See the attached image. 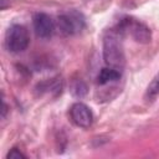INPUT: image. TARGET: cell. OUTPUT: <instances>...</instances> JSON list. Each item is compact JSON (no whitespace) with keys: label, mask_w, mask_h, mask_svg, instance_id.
Returning <instances> with one entry per match:
<instances>
[{"label":"cell","mask_w":159,"mask_h":159,"mask_svg":"<svg viewBox=\"0 0 159 159\" xmlns=\"http://www.w3.org/2000/svg\"><path fill=\"white\" fill-rule=\"evenodd\" d=\"M123 35L116 29H111L103 37V60L107 67L116 68L122 72L125 65V55L122 43Z\"/></svg>","instance_id":"6da1fadb"},{"label":"cell","mask_w":159,"mask_h":159,"mask_svg":"<svg viewBox=\"0 0 159 159\" xmlns=\"http://www.w3.org/2000/svg\"><path fill=\"white\" fill-rule=\"evenodd\" d=\"M116 29L124 36L129 35L134 41L139 43H149L152 40L150 29L142 21L133 17H123L116 26Z\"/></svg>","instance_id":"7a4b0ae2"},{"label":"cell","mask_w":159,"mask_h":159,"mask_svg":"<svg viewBox=\"0 0 159 159\" xmlns=\"http://www.w3.org/2000/svg\"><path fill=\"white\" fill-rule=\"evenodd\" d=\"M57 27L65 36H73L80 34L86 27V19L82 12L77 10H68L58 15Z\"/></svg>","instance_id":"3957f363"},{"label":"cell","mask_w":159,"mask_h":159,"mask_svg":"<svg viewBox=\"0 0 159 159\" xmlns=\"http://www.w3.org/2000/svg\"><path fill=\"white\" fill-rule=\"evenodd\" d=\"M29 43H30V36L25 26L15 24L7 29L5 36V45L10 52L12 53L22 52L27 48Z\"/></svg>","instance_id":"277c9868"},{"label":"cell","mask_w":159,"mask_h":159,"mask_svg":"<svg viewBox=\"0 0 159 159\" xmlns=\"http://www.w3.org/2000/svg\"><path fill=\"white\" fill-rule=\"evenodd\" d=\"M70 117L71 120L80 128H89L93 123V113L91 108L82 102H76L71 106Z\"/></svg>","instance_id":"5b68a950"},{"label":"cell","mask_w":159,"mask_h":159,"mask_svg":"<svg viewBox=\"0 0 159 159\" xmlns=\"http://www.w3.org/2000/svg\"><path fill=\"white\" fill-rule=\"evenodd\" d=\"M32 25L36 36L40 39H50L56 27L52 17L45 12H36L32 17Z\"/></svg>","instance_id":"8992f818"},{"label":"cell","mask_w":159,"mask_h":159,"mask_svg":"<svg viewBox=\"0 0 159 159\" xmlns=\"http://www.w3.org/2000/svg\"><path fill=\"white\" fill-rule=\"evenodd\" d=\"M120 78V71L112 68V67H104L101 70V72L97 76V83L99 86L107 84L113 81H118Z\"/></svg>","instance_id":"52a82bcc"},{"label":"cell","mask_w":159,"mask_h":159,"mask_svg":"<svg viewBox=\"0 0 159 159\" xmlns=\"http://www.w3.org/2000/svg\"><path fill=\"white\" fill-rule=\"evenodd\" d=\"M159 96V73L152 80V82L148 84L144 98L147 101H154Z\"/></svg>","instance_id":"ba28073f"},{"label":"cell","mask_w":159,"mask_h":159,"mask_svg":"<svg viewBox=\"0 0 159 159\" xmlns=\"http://www.w3.org/2000/svg\"><path fill=\"white\" fill-rule=\"evenodd\" d=\"M71 92L75 97H78V98H82L83 96L87 94V84L83 82V80L81 78H77V80H73L72 83H71Z\"/></svg>","instance_id":"9c48e42d"},{"label":"cell","mask_w":159,"mask_h":159,"mask_svg":"<svg viewBox=\"0 0 159 159\" xmlns=\"http://www.w3.org/2000/svg\"><path fill=\"white\" fill-rule=\"evenodd\" d=\"M7 158L10 159H20V158H26V155L24 153H21L17 148H12L9 153H7Z\"/></svg>","instance_id":"30bf717a"}]
</instances>
